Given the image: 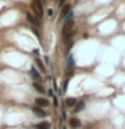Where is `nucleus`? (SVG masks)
Returning a JSON list of instances; mask_svg holds the SVG:
<instances>
[{"label": "nucleus", "mask_w": 125, "mask_h": 129, "mask_svg": "<svg viewBox=\"0 0 125 129\" xmlns=\"http://www.w3.org/2000/svg\"><path fill=\"white\" fill-rule=\"evenodd\" d=\"M73 18H74V12L73 11H70L67 15L65 16V22H70V20H73Z\"/></svg>", "instance_id": "nucleus-14"}, {"label": "nucleus", "mask_w": 125, "mask_h": 129, "mask_svg": "<svg viewBox=\"0 0 125 129\" xmlns=\"http://www.w3.org/2000/svg\"><path fill=\"white\" fill-rule=\"evenodd\" d=\"M73 26H74V20L65 22V24H63V27H62V34H63V35H66L67 32H70L71 28H73Z\"/></svg>", "instance_id": "nucleus-4"}, {"label": "nucleus", "mask_w": 125, "mask_h": 129, "mask_svg": "<svg viewBox=\"0 0 125 129\" xmlns=\"http://www.w3.org/2000/svg\"><path fill=\"white\" fill-rule=\"evenodd\" d=\"M66 3V0H59V7H63Z\"/></svg>", "instance_id": "nucleus-20"}, {"label": "nucleus", "mask_w": 125, "mask_h": 129, "mask_svg": "<svg viewBox=\"0 0 125 129\" xmlns=\"http://www.w3.org/2000/svg\"><path fill=\"white\" fill-rule=\"evenodd\" d=\"M71 11V7H70V4H65L63 7H62V11H61V15L62 16H66L69 12Z\"/></svg>", "instance_id": "nucleus-12"}, {"label": "nucleus", "mask_w": 125, "mask_h": 129, "mask_svg": "<svg viewBox=\"0 0 125 129\" xmlns=\"http://www.w3.org/2000/svg\"><path fill=\"white\" fill-rule=\"evenodd\" d=\"M47 15L53 16V15H54V10H51V8H50V10H47Z\"/></svg>", "instance_id": "nucleus-17"}, {"label": "nucleus", "mask_w": 125, "mask_h": 129, "mask_svg": "<svg viewBox=\"0 0 125 129\" xmlns=\"http://www.w3.org/2000/svg\"><path fill=\"white\" fill-rule=\"evenodd\" d=\"M47 94H49L50 97H54V91H53V90H49V91H47Z\"/></svg>", "instance_id": "nucleus-21"}, {"label": "nucleus", "mask_w": 125, "mask_h": 129, "mask_svg": "<svg viewBox=\"0 0 125 129\" xmlns=\"http://www.w3.org/2000/svg\"><path fill=\"white\" fill-rule=\"evenodd\" d=\"M69 124H70L71 129H77V128H79V126H81V121H79V118H75V117L70 118Z\"/></svg>", "instance_id": "nucleus-7"}, {"label": "nucleus", "mask_w": 125, "mask_h": 129, "mask_svg": "<svg viewBox=\"0 0 125 129\" xmlns=\"http://www.w3.org/2000/svg\"><path fill=\"white\" fill-rule=\"evenodd\" d=\"M35 105L39 106V108H47L49 106V100L42 98V97H38V98L35 100Z\"/></svg>", "instance_id": "nucleus-5"}, {"label": "nucleus", "mask_w": 125, "mask_h": 129, "mask_svg": "<svg viewBox=\"0 0 125 129\" xmlns=\"http://www.w3.org/2000/svg\"><path fill=\"white\" fill-rule=\"evenodd\" d=\"M32 54L35 55V57H38V55H39V50H38V48H35V50H32Z\"/></svg>", "instance_id": "nucleus-18"}, {"label": "nucleus", "mask_w": 125, "mask_h": 129, "mask_svg": "<svg viewBox=\"0 0 125 129\" xmlns=\"http://www.w3.org/2000/svg\"><path fill=\"white\" fill-rule=\"evenodd\" d=\"M31 110H32V112H34V114H36L38 117H44V116H46V112H44V110L42 109V108L36 106V105L31 108Z\"/></svg>", "instance_id": "nucleus-6"}, {"label": "nucleus", "mask_w": 125, "mask_h": 129, "mask_svg": "<svg viewBox=\"0 0 125 129\" xmlns=\"http://www.w3.org/2000/svg\"><path fill=\"white\" fill-rule=\"evenodd\" d=\"M31 10H32L35 18L38 19H42L43 18V4L40 0H32L31 3Z\"/></svg>", "instance_id": "nucleus-1"}, {"label": "nucleus", "mask_w": 125, "mask_h": 129, "mask_svg": "<svg viewBox=\"0 0 125 129\" xmlns=\"http://www.w3.org/2000/svg\"><path fill=\"white\" fill-rule=\"evenodd\" d=\"M26 18H27V22L30 23V24H32V26H39V24H40L38 18L32 16V14H30V12H27V14H26Z\"/></svg>", "instance_id": "nucleus-3"}, {"label": "nucleus", "mask_w": 125, "mask_h": 129, "mask_svg": "<svg viewBox=\"0 0 125 129\" xmlns=\"http://www.w3.org/2000/svg\"><path fill=\"white\" fill-rule=\"evenodd\" d=\"M30 77L34 79V82H39V81H42V77H40V74H39V71L35 67H31L30 69Z\"/></svg>", "instance_id": "nucleus-2"}, {"label": "nucleus", "mask_w": 125, "mask_h": 129, "mask_svg": "<svg viewBox=\"0 0 125 129\" xmlns=\"http://www.w3.org/2000/svg\"><path fill=\"white\" fill-rule=\"evenodd\" d=\"M51 128V124L49 121H42V122L36 124V129H50Z\"/></svg>", "instance_id": "nucleus-9"}, {"label": "nucleus", "mask_w": 125, "mask_h": 129, "mask_svg": "<svg viewBox=\"0 0 125 129\" xmlns=\"http://www.w3.org/2000/svg\"><path fill=\"white\" fill-rule=\"evenodd\" d=\"M77 98H74V97H70V98H67V100H66L65 101V105L67 108H74L77 105Z\"/></svg>", "instance_id": "nucleus-8"}, {"label": "nucleus", "mask_w": 125, "mask_h": 129, "mask_svg": "<svg viewBox=\"0 0 125 129\" xmlns=\"http://www.w3.org/2000/svg\"><path fill=\"white\" fill-rule=\"evenodd\" d=\"M36 64H38V67L40 69V71H44V64H43V62H42L39 58H36Z\"/></svg>", "instance_id": "nucleus-15"}, {"label": "nucleus", "mask_w": 125, "mask_h": 129, "mask_svg": "<svg viewBox=\"0 0 125 129\" xmlns=\"http://www.w3.org/2000/svg\"><path fill=\"white\" fill-rule=\"evenodd\" d=\"M73 66H74V58H73L71 54H69V57H67V67L70 69V67H73Z\"/></svg>", "instance_id": "nucleus-13"}, {"label": "nucleus", "mask_w": 125, "mask_h": 129, "mask_svg": "<svg viewBox=\"0 0 125 129\" xmlns=\"http://www.w3.org/2000/svg\"><path fill=\"white\" fill-rule=\"evenodd\" d=\"M83 109H85V102L83 101L77 102V105L74 106V113H79L81 110H83Z\"/></svg>", "instance_id": "nucleus-10"}, {"label": "nucleus", "mask_w": 125, "mask_h": 129, "mask_svg": "<svg viewBox=\"0 0 125 129\" xmlns=\"http://www.w3.org/2000/svg\"><path fill=\"white\" fill-rule=\"evenodd\" d=\"M32 86H34V89H35L36 91H39V93H42V94H44V93H46L44 87H43L42 85H40L39 82H34V83H32Z\"/></svg>", "instance_id": "nucleus-11"}, {"label": "nucleus", "mask_w": 125, "mask_h": 129, "mask_svg": "<svg viewBox=\"0 0 125 129\" xmlns=\"http://www.w3.org/2000/svg\"><path fill=\"white\" fill-rule=\"evenodd\" d=\"M73 44H74V42L71 40V42H69V44H67V50H70L71 47H73Z\"/></svg>", "instance_id": "nucleus-19"}, {"label": "nucleus", "mask_w": 125, "mask_h": 129, "mask_svg": "<svg viewBox=\"0 0 125 129\" xmlns=\"http://www.w3.org/2000/svg\"><path fill=\"white\" fill-rule=\"evenodd\" d=\"M67 85H69V79H66V81H65V83H63V91L67 90Z\"/></svg>", "instance_id": "nucleus-16"}]
</instances>
